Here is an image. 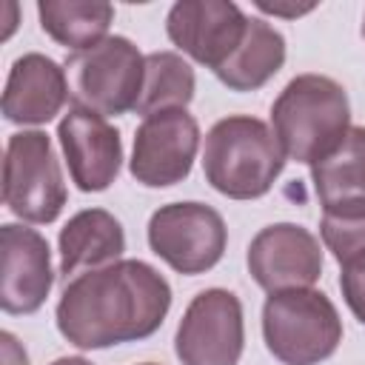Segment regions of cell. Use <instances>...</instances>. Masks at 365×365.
Returning a JSON list of instances; mask_svg holds the SVG:
<instances>
[{
  "instance_id": "obj_2",
  "label": "cell",
  "mask_w": 365,
  "mask_h": 365,
  "mask_svg": "<svg viewBox=\"0 0 365 365\" xmlns=\"http://www.w3.org/2000/svg\"><path fill=\"white\" fill-rule=\"evenodd\" d=\"M271 128L288 160L314 165L351 128L348 94L325 74H297L271 106Z\"/></svg>"
},
{
  "instance_id": "obj_14",
  "label": "cell",
  "mask_w": 365,
  "mask_h": 365,
  "mask_svg": "<svg viewBox=\"0 0 365 365\" xmlns=\"http://www.w3.org/2000/svg\"><path fill=\"white\" fill-rule=\"evenodd\" d=\"M68 100L66 66L40 51L17 57L6 77L3 117L17 125H43L54 120Z\"/></svg>"
},
{
  "instance_id": "obj_23",
  "label": "cell",
  "mask_w": 365,
  "mask_h": 365,
  "mask_svg": "<svg viewBox=\"0 0 365 365\" xmlns=\"http://www.w3.org/2000/svg\"><path fill=\"white\" fill-rule=\"evenodd\" d=\"M257 9L259 11H268V14H279V17H299V14H305V11H311L314 6L308 3V6H282V3H268V0H257Z\"/></svg>"
},
{
  "instance_id": "obj_1",
  "label": "cell",
  "mask_w": 365,
  "mask_h": 365,
  "mask_svg": "<svg viewBox=\"0 0 365 365\" xmlns=\"http://www.w3.org/2000/svg\"><path fill=\"white\" fill-rule=\"evenodd\" d=\"M171 308L168 279L143 259H117L77 274L57 302V331L80 351L151 336Z\"/></svg>"
},
{
  "instance_id": "obj_15",
  "label": "cell",
  "mask_w": 365,
  "mask_h": 365,
  "mask_svg": "<svg viewBox=\"0 0 365 365\" xmlns=\"http://www.w3.org/2000/svg\"><path fill=\"white\" fill-rule=\"evenodd\" d=\"M60 245V277L68 282L77 274L106 268L117 262L125 251V231L114 214L106 208L77 211L57 237Z\"/></svg>"
},
{
  "instance_id": "obj_4",
  "label": "cell",
  "mask_w": 365,
  "mask_h": 365,
  "mask_svg": "<svg viewBox=\"0 0 365 365\" xmlns=\"http://www.w3.org/2000/svg\"><path fill=\"white\" fill-rule=\"evenodd\" d=\"M262 339L282 365H319L339 348L342 319L317 288L279 291L262 305Z\"/></svg>"
},
{
  "instance_id": "obj_8",
  "label": "cell",
  "mask_w": 365,
  "mask_h": 365,
  "mask_svg": "<svg viewBox=\"0 0 365 365\" xmlns=\"http://www.w3.org/2000/svg\"><path fill=\"white\" fill-rule=\"evenodd\" d=\"M242 345L245 325L240 297L225 288L200 291L177 325V359L182 365H237Z\"/></svg>"
},
{
  "instance_id": "obj_18",
  "label": "cell",
  "mask_w": 365,
  "mask_h": 365,
  "mask_svg": "<svg viewBox=\"0 0 365 365\" xmlns=\"http://www.w3.org/2000/svg\"><path fill=\"white\" fill-rule=\"evenodd\" d=\"M37 14L43 31L71 54L103 43L114 23V6L103 0H40Z\"/></svg>"
},
{
  "instance_id": "obj_16",
  "label": "cell",
  "mask_w": 365,
  "mask_h": 365,
  "mask_svg": "<svg viewBox=\"0 0 365 365\" xmlns=\"http://www.w3.org/2000/svg\"><path fill=\"white\" fill-rule=\"evenodd\" d=\"M322 214L365 211V125H351L345 140L311 165Z\"/></svg>"
},
{
  "instance_id": "obj_3",
  "label": "cell",
  "mask_w": 365,
  "mask_h": 365,
  "mask_svg": "<svg viewBox=\"0 0 365 365\" xmlns=\"http://www.w3.org/2000/svg\"><path fill=\"white\" fill-rule=\"evenodd\" d=\"M282 168L285 154L274 131L251 114L222 117L205 134L202 174L222 197L257 200L271 191Z\"/></svg>"
},
{
  "instance_id": "obj_19",
  "label": "cell",
  "mask_w": 365,
  "mask_h": 365,
  "mask_svg": "<svg viewBox=\"0 0 365 365\" xmlns=\"http://www.w3.org/2000/svg\"><path fill=\"white\" fill-rule=\"evenodd\" d=\"M194 68L177 51H151L145 54V77L134 111L151 117L157 111L185 108L194 100Z\"/></svg>"
},
{
  "instance_id": "obj_17",
  "label": "cell",
  "mask_w": 365,
  "mask_h": 365,
  "mask_svg": "<svg viewBox=\"0 0 365 365\" xmlns=\"http://www.w3.org/2000/svg\"><path fill=\"white\" fill-rule=\"evenodd\" d=\"M282 63H285V37L268 20L248 17V29L240 48L214 74L231 91H257L282 68Z\"/></svg>"
},
{
  "instance_id": "obj_26",
  "label": "cell",
  "mask_w": 365,
  "mask_h": 365,
  "mask_svg": "<svg viewBox=\"0 0 365 365\" xmlns=\"http://www.w3.org/2000/svg\"><path fill=\"white\" fill-rule=\"evenodd\" d=\"M140 365H157V362H140Z\"/></svg>"
},
{
  "instance_id": "obj_6",
  "label": "cell",
  "mask_w": 365,
  "mask_h": 365,
  "mask_svg": "<svg viewBox=\"0 0 365 365\" xmlns=\"http://www.w3.org/2000/svg\"><path fill=\"white\" fill-rule=\"evenodd\" d=\"M68 200L66 180L48 134L17 131L6 143L3 157V202L34 225L54 222Z\"/></svg>"
},
{
  "instance_id": "obj_7",
  "label": "cell",
  "mask_w": 365,
  "mask_h": 365,
  "mask_svg": "<svg viewBox=\"0 0 365 365\" xmlns=\"http://www.w3.org/2000/svg\"><path fill=\"white\" fill-rule=\"evenodd\" d=\"M228 242L225 220L205 202H168L148 220V245L177 274L197 277L211 271Z\"/></svg>"
},
{
  "instance_id": "obj_24",
  "label": "cell",
  "mask_w": 365,
  "mask_h": 365,
  "mask_svg": "<svg viewBox=\"0 0 365 365\" xmlns=\"http://www.w3.org/2000/svg\"><path fill=\"white\" fill-rule=\"evenodd\" d=\"M51 365H94V362L86 359V356H60V359H54Z\"/></svg>"
},
{
  "instance_id": "obj_5",
  "label": "cell",
  "mask_w": 365,
  "mask_h": 365,
  "mask_svg": "<svg viewBox=\"0 0 365 365\" xmlns=\"http://www.w3.org/2000/svg\"><path fill=\"white\" fill-rule=\"evenodd\" d=\"M66 77L74 106L100 117H117L137 108L145 57L128 37L114 34L86 51H74L66 60Z\"/></svg>"
},
{
  "instance_id": "obj_11",
  "label": "cell",
  "mask_w": 365,
  "mask_h": 365,
  "mask_svg": "<svg viewBox=\"0 0 365 365\" xmlns=\"http://www.w3.org/2000/svg\"><path fill=\"white\" fill-rule=\"evenodd\" d=\"M248 271L268 294L311 288L322 274L319 240L297 222L265 225L248 245Z\"/></svg>"
},
{
  "instance_id": "obj_12",
  "label": "cell",
  "mask_w": 365,
  "mask_h": 365,
  "mask_svg": "<svg viewBox=\"0 0 365 365\" xmlns=\"http://www.w3.org/2000/svg\"><path fill=\"white\" fill-rule=\"evenodd\" d=\"M57 140L66 154L71 182L80 191H106L117 180L123 165V140L106 117L83 106H71L57 125Z\"/></svg>"
},
{
  "instance_id": "obj_20",
  "label": "cell",
  "mask_w": 365,
  "mask_h": 365,
  "mask_svg": "<svg viewBox=\"0 0 365 365\" xmlns=\"http://www.w3.org/2000/svg\"><path fill=\"white\" fill-rule=\"evenodd\" d=\"M319 234L325 248L334 254L336 262L354 257L365 248V211L354 214H322Z\"/></svg>"
},
{
  "instance_id": "obj_21",
  "label": "cell",
  "mask_w": 365,
  "mask_h": 365,
  "mask_svg": "<svg viewBox=\"0 0 365 365\" xmlns=\"http://www.w3.org/2000/svg\"><path fill=\"white\" fill-rule=\"evenodd\" d=\"M339 291L351 314L365 325V248L339 262Z\"/></svg>"
},
{
  "instance_id": "obj_22",
  "label": "cell",
  "mask_w": 365,
  "mask_h": 365,
  "mask_svg": "<svg viewBox=\"0 0 365 365\" xmlns=\"http://www.w3.org/2000/svg\"><path fill=\"white\" fill-rule=\"evenodd\" d=\"M0 345H3V365H29V356H26V351L17 345L14 334L3 331V334H0Z\"/></svg>"
},
{
  "instance_id": "obj_25",
  "label": "cell",
  "mask_w": 365,
  "mask_h": 365,
  "mask_svg": "<svg viewBox=\"0 0 365 365\" xmlns=\"http://www.w3.org/2000/svg\"><path fill=\"white\" fill-rule=\"evenodd\" d=\"M362 37H365V17H362Z\"/></svg>"
},
{
  "instance_id": "obj_13",
  "label": "cell",
  "mask_w": 365,
  "mask_h": 365,
  "mask_svg": "<svg viewBox=\"0 0 365 365\" xmlns=\"http://www.w3.org/2000/svg\"><path fill=\"white\" fill-rule=\"evenodd\" d=\"M3 248V277H0V305L6 314H34L51 285V251L40 231L6 222L0 225Z\"/></svg>"
},
{
  "instance_id": "obj_10",
  "label": "cell",
  "mask_w": 365,
  "mask_h": 365,
  "mask_svg": "<svg viewBox=\"0 0 365 365\" xmlns=\"http://www.w3.org/2000/svg\"><path fill=\"white\" fill-rule=\"evenodd\" d=\"M245 29L248 14H242V9L231 0H180L165 17L168 40L211 71L228 63V57L240 48Z\"/></svg>"
},
{
  "instance_id": "obj_9",
  "label": "cell",
  "mask_w": 365,
  "mask_h": 365,
  "mask_svg": "<svg viewBox=\"0 0 365 365\" xmlns=\"http://www.w3.org/2000/svg\"><path fill=\"white\" fill-rule=\"evenodd\" d=\"M200 148V125L185 108H168L145 117L134 131L128 171L148 188H168L191 174Z\"/></svg>"
}]
</instances>
